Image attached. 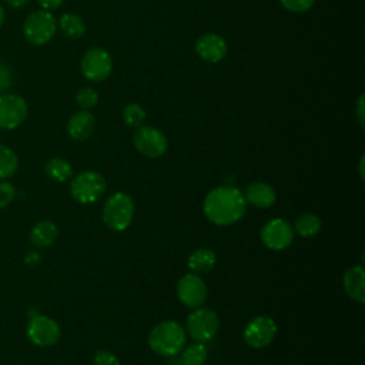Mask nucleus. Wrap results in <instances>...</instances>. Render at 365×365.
Here are the masks:
<instances>
[{
    "instance_id": "nucleus-31",
    "label": "nucleus",
    "mask_w": 365,
    "mask_h": 365,
    "mask_svg": "<svg viewBox=\"0 0 365 365\" xmlns=\"http://www.w3.org/2000/svg\"><path fill=\"white\" fill-rule=\"evenodd\" d=\"M64 0H37V3L40 4V7L43 10H56L63 4Z\"/></svg>"
},
{
    "instance_id": "nucleus-29",
    "label": "nucleus",
    "mask_w": 365,
    "mask_h": 365,
    "mask_svg": "<svg viewBox=\"0 0 365 365\" xmlns=\"http://www.w3.org/2000/svg\"><path fill=\"white\" fill-rule=\"evenodd\" d=\"M93 365H120V359L111 351L100 349L93 356Z\"/></svg>"
},
{
    "instance_id": "nucleus-30",
    "label": "nucleus",
    "mask_w": 365,
    "mask_h": 365,
    "mask_svg": "<svg viewBox=\"0 0 365 365\" xmlns=\"http://www.w3.org/2000/svg\"><path fill=\"white\" fill-rule=\"evenodd\" d=\"M16 197V188L13 184L3 181L0 182V210L6 208Z\"/></svg>"
},
{
    "instance_id": "nucleus-21",
    "label": "nucleus",
    "mask_w": 365,
    "mask_h": 365,
    "mask_svg": "<svg viewBox=\"0 0 365 365\" xmlns=\"http://www.w3.org/2000/svg\"><path fill=\"white\" fill-rule=\"evenodd\" d=\"M44 170H46L47 177L57 182H64L73 177L71 164L61 157L50 158L44 167Z\"/></svg>"
},
{
    "instance_id": "nucleus-23",
    "label": "nucleus",
    "mask_w": 365,
    "mask_h": 365,
    "mask_svg": "<svg viewBox=\"0 0 365 365\" xmlns=\"http://www.w3.org/2000/svg\"><path fill=\"white\" fill-rule=\"evenodd\" d=\"M208 356V351L204 342H194L181 349L180 361L182 365H204Z\"/></svg>"
},
{
    "instance_id": "nucleus-13",
    "label": "nucleus",
    "mask_w": 365,
    "mask_h": 365,
    "mask_svg": "<svg viewBox=\"0 0 365 365\" xmlns=\"http://www.w3.org/2000/svg\"><path fill=\"white\" fill-rule=\"evenodd\" d=\"M177 295L185 307L197 308L205 302L208 291L205 282L201 279L200 275L188 272L178 279Z\"/></svg>"
},
{
    "instance_id": "nucleus-4",
    "label": "nucleus",
    "mask_w": 365,
    "mask_h": 365,
    "mask_svg": "<svg viewBox=\"0 0 365 365\" xmlns=\"http://www.w3.org/2000/svg\"><path fill=\"white\" fill-rule=\"evenodd\" d=\"M57 20L48 10L31 11L23 23L24 38L33 46L47 44L56 34Z\"/></svg>"
},
{
    "instance_id": "nucleus-9",
    "label": "nucleus",
    "mask_w": 365,
    "mask_h": 365,
    "mask_svg": "<svg viewBox=\"0 0 365 365\" xmlns=\"http://www.w3.org/2000/svg\"><path fill=\"white\" fill-rule=\"evenodd\" d=\"M29 115L26 100L14 93L0 94V128L13 130L24 123Z\"/></svg>"
},
{
    "instance_id": "nucleus-19",
    "label": "nucleus",
    "mask_w": 365,
    "mask_h": 365,
    "mask_svg": "<svg viewBox=\"0 0 365 365\" xmlns=\"http://www.w3.org/2000/svg\"><path fill=\"white\" fill-rule=\"evenodd\" d=\"M217 262L215 252L210 248H198L192 251L187 259V265L192 274H205L210 272Z\"/></svg>"
},
{
    "instance_id": "nucleus-11",
    "label": "nucleus",
    "mask_w": 365,
    "mask_h": 365,
    "mask_svg": "<svg viewBox=\"0 0 365 365\" xmlns=\"http://www.w3.org/2000/svg\"><path fill=\"white\" fill-rule=\"evenodd\" d=\"M27 338L40 348L53 346L60 339L58 324L46 315H34L27 324Z\"/></svg>"
},
{
    "instance_id": "nucleus-28",
    "label": "nucleus",
    "mask_w": 365,
    "mask_h": 365,
    "mask_svg": "<svg viewBox=\"0 0 365 365\" xmlns=\"http://www.w3.org/2000/svg\"><path fill=\"white\" fill-rule=\"evenodd\" d=\"M14 83V71L7 64H0V94L9 93Z\"/></svg>"
},
{
    "instance_id": "nucleus-27",
    "label": "nucleus",
    "mask_w": 365,
    "mask_h": 365,
    "mask_svg": "<svg viewBox=\"0 0 365 365\" xmlns=\"http://www.w3.org/2000/svg\"><path fill=\"white\" fill-rule=\"evenodd\" d=\"M279 3L291 13H305L314 6L315 0H279Z\"/></svg>"
},
{
    "instance_id": "nucleus-10",
    "label": "nucleus",
    "mask_w": 365,
    "mask_h": 365,
    "mask_svg": "<svg viewBox=\"0 0 365 365\" xmlns=\"http://www.w3.org/2000/svg\"><path fill=\"white\" fill-rule=\"evenodd\" d=\"M277 335V324L271 317L258 315L252 318L244 328L242 336L248 346L261 349L268 346Z\"/></svg>"
},
{
    "instance_id": "nucleus-35",
    "label": "nucleus",
    "mask_w": 365,
    "mask_h": 365,
    "mask_svg": "<svg viewBox=\"0 0 365 365\" xmlns=\"http://www.w3.org/2000/svg\"><path fill=\"white\" fill-rule=\"evenodd\" d=\"M359 177L361 180H364V157H361L359 160Z\"/></svg>"
},
{
    "instance_id": "nucleus-6",
    "label": "nucleus",
    "mask_w": 365,
    "mask_h": 365,
    "mask_svg": "<svg viewBox=\"0 0 365 365\" xmlns=\"http://www.w3.org/2000/svg\"><path fill=\"white\" fill-rule=\"evenodd\" d=\"M185 328L190 336H192L197 342H207L217 335L220 328V319L215 311L201 305L194 308V311L188 314Z\"/></svg>"
},
{
    "instance_id": "nucleus-8",
    "label": "nucleus",
    "mask_w": 365,
    "mask_h": 365,
    "mask_svg": "<svg viewBox=\"0 0 365 365\" xmlns=\"http://www.w3.org/2000/svg\"><path fill=\"white\" fill-rule=\"evenodd\" d=\"M81 74L86 80L100 83L106 80L113 70V60L107 50L101 47H93L87 50L80 63Z\"/></svg>"
},
{
    "instance_id": "nucleus-36",
    "label": "nucleus",
    "mask_w": 365,
    "mask_h": 365,
    "mask_svg": "<svg viewBox=\"0 0 365 365\" xmlns=\"http://www.w3.org/2000/svg\"><path fill=\"white\" fill-rule=\"evenodd\" d=\"M173 359L170 361V364L168 365H182V362L180 361V358H174V356H171Z\"/></svg>"
},
{
    "instance_id": "nucleus-20",
    "label": "nucleus",
    "mask_w": 365,
    "mask_h": 365,
    "mask_svg": "<svg viewBox=\"0 0 365 365\" xmlns=\"http://www.w3.org/2000/svg\"><path fill=\"white\" fill-rule=\"evenodd\" d=\"M321 227L322 222L317 214L304 212L297 218L294 224V231L302 238H312L321 231Z\"/></svg>"
},
{
    "instance_id": "nucleus-2",
    "label": "nucleus",
    "mask_w": 365,
    "mask_h": 365,
    "mask_svg": "<svg viewBox=\"0 0 365 365\" xmlns=\"http://www.w3.org/2000/svg\"><path fill=\"white\" fill-rule=\"evenodd\" d=\"M150 348L165 358L175 356L187 342V332L177 321H163L155 324L148 334Z\"/></svg>"
},
{
    "instance_id": "nucleus-25",
    "label": "nucleus",
    "mask_w": 365,
    "mask_h": 365,
    "mask_svg": "<svg viewBox=\"0 0 365 365\" xmlns=\"http://www.w3.org/2000/svg\"><path fill=\"white\" fill-rule=\"evenodd\" d=\"M145 120V110L137 104V103H130L124 107L123 110V121L133 128H137L140 125H143Z\"/></svg>"
},
{
    "instance_id": "nucleus-7",
    "label": "nucleus",
    "mask_w": 365,
    "mask_h": 365,
    "mask_svg": "<svg viewBox=\"0 0 365 365\" xmlns=\"http://www.w3.org/2000/svg\"><path fill=\"white\" fill-rule=\"evenodd\" d=\"M135 150L147 158H160L168 148V140L163 131L153 125H140L133 134Z\"/></svg>"
},
{
    "instance_id": "nucleus-34",
    "label": "nucleus",
    "mask_w": 365,
    "mask_h": 365,
    "mask_svg": "<svg viewBox=\"0 0 365 365\" xmlns=\"http://www.w3.org/2000/svg\"><path fill=\"white\" fill-rule=\"evenodd\" d=\"M4 19H6V10H4V7L0 4V27L3 26Z\"/></svg>"
},
{
    "instance_id": "nucleus-5",
    "label": "nucleus",
    "mask_w": 365,
    "mask_h": 365,
    "mask_svg": "<svg viewBox=\"0 0 365 365\" xmlns=\"http://www.w3.org/2000/svg\"><path fill=\"white\" fill-rule=\"evenodd\" d=\"M107 182L97 171H83L70 182V194L80 204H94L106 192Z\"/></svg>"
},
{
    "instance_id": "nucleus-12",
    "label": "nucleus",
    "mask_w": 365,
    "mask_h": 365,
    "mask_svg": "<svg viewBox=\"0 0 365 365\" xmlns=\"http://www.w3.org/2000/svg\"><path fill=\"white\" fill-rule=\"evenodd\" d=\"M262 244L272 251H282L294 241V228L284 218H272L261 228Z\"/></svg>"
},
{
    "instance_id": "nucleus-32",
    "label": "nucleus",
    "mask_w": 365,
    "mask_h": 365,
    "mask_svg": "<svg viewBox=\"0 0 365 365\" xmlns=\"http://www.w3.org/2000/svg\"><path fill=\"white\" fill-rule=\"evenodd\" d=\"M4 1L10 9H21L29 3V0H4Z\"/></svg>"
},
{
    "instance_id": "nucleus-17",
    "label": "nucleus",
    "mask_w": 365,
    "mask_h": 365,
    "mask_svg": "<svg viewBox=\"0 0 365 365\" xmlns=\"http://www.w3.org/2000/svg\"><path fill=\"white\" fill-rule=\"evenodd\" d=\"M242 194H244L247 204H251L255 208H268L277 200L275 190L269 184L262 182V181L251 182L245 188V192H242Z\"/></svg>"
},
{
    "instance_id": "nucleus-1",
    "label": "nucleus",
    "mask_w": 365,
    "mask_h": 365,
    "mask_svg": "<svg viewBox=\"0 0 365 365\" xmlns=\"http://www.w3.org/2000/svg\"><path fill=\"white\" fill-rule=\"evenodd\" d=\"M244 194L232 185L212 188L202 204V210L210 222L218 227H228L238 222L247 212Z\"/></svg>"
},
{
    "instance_id": "nucleus-37",
    "label": "nucleus",
    "mask_w": 365,
    "mask_h": 365,
    "mask_svg": "<svg viewBox=\"0 0 365 365\" xmlns=\"http://www.w3.org/2000/svg\"><path fill=\"white\" fill-rule=\"evenodd\" d=\"M0 64H1V63H0Z\"/></svg>"
},
{
    "instance_id": "nucleus-18",
    "label": "nucleus",
    "mask_w": 365,
    "mask_h": 365,
    "mask_svg": "<svg viewBox=\"0 0 365 365\" xmlns=\"http://www.w3.org/2000/svg\"><path fill=\"white\" fill-rule=\"evenodd\" d=\"M58 237L57 225L50 220L38 221L30 231V241L37 248L51 247Z\"/></svg>"
},
{
    "instance_id": "nucleus-22",
    "label": "nucleus",
    "mask_w": 365,
    "mask_h": 365,
    "mask_svg": "<svg viewBox=\"0 0 365 365\" xmlns=\"http://www.w3.org/2000/svg\"><path fill=\"white\" fill-rule=\"evenodd\" d=\"M57 24H58L61 33H63L67 38H71V40L80 38V37L84 34V31H86V24H84V21H83L78 16H76V14H73V13H64V14H61Z\"/></svg>"
},
{
    "instance_id": "nucleus-3",
    "label": "nucleus",
    "mask_w": 365,
    "mask_h": 365,
    "mask_svg": "<svg viewBox=\"0 0 365 365\" xmlns=\"http://www.w3.org/2000/svg\"><path fill=\"white\" fill-rule=\"evenodd\" d=\"M135 207L133 198L123 191L111 194L103 205V221L113 231L127 230L134 218Z\"/></svg>"
},
{
    "instance_id": "nucleus-16",
    "label": "nucleus",
    "mask_w": 365,
    "mask_h": 365,
    "mask_svg": "<svg viewBox=\"0 0 365 365\" xmlns=\"http://www.w3.org/2000/svg\"><path fill=\"white\" fill-rule=\"evenodd\" d=\"M344 289L351 299L358 304L365 302V269L362 265H354L344 272Z\"/></svg>"
},
{
    "instance_id": "nucleus-26",
    "label": "nucleus",
    "mask_w": 365,
    "mask_h": 365,
    "mask_svg": "<svg viewBox=\"0 0 365 365\" xmlns=\"http://www.w3.org/2000/svg\"><path fill=\"white\" fill-rule=\"evenodd\" d=\"M76 103L81 110H90L97 106L98 94L91 87H83L76 94Z\"/></svg>"
},
{
    "instance_id": "nucleus-14",
    "label": "nucleus",
    "mask_w": 365,
    "mask_h": 365,
    "mask_svg": "<svg viewBox=\"0 0 365 365\" xmlns=\"http://www.w3.org/2000/svg\"><path fill=\"white\" fill-rule=\"evenodd\" d=\"M194 50L201 60L214 64L220 63L227 56L228 46L227 41L220 34L205 33L195 40Z\"/></svg>"
},
{
    "instance_id": "nucleus-15",
    "label": "nucleus",
    "mask_w": 365,
    "mask_h": 365,
    "mask_svg": "<svg viewBox=\"0 0 365 365\" xmlns=\"http://www.w3.org/2000/svg\"><path fill=\"white\" fill-rule=\"evenodd\" d=\"M96 127V118L88 110L74 113L67 123V134L76 141L87 140Z\"/></svg>"
},
{
    "instance_id": "nucleus-24",
    "label": "nucleus",
    "mask_w": 365,
    "mask_h": 365,
    "mask_svg": "<svg viewBox=\"0 0 365 365\" xmlns=\"http://www.w3.org/2000/svg\"><path fill=\"white\" fill-rule=\"evenodd\" d=\"M19 167V158L16 153L4 145L0 144V180H4L7 177H11Z\"/></svg>"
},
{
    "instance_id": "nucleus-33",
    "label": "nucleus",
    "mask_w": 365,
    "mask_h": 365,
    "mask_svg": "<svg viewBox=\"0 0 365 365\" xmlns=\"http://www.w3.org/2000/svg\"><path fill=\"white\" fill-rule=\"evenodd\" d=\"M362 100H364V96H361L359 97V101H358V107H356V115H358V120H359V123H361V125H364V108H362V106H364V103H362Z\"/></svg>"
}]
</instances>
